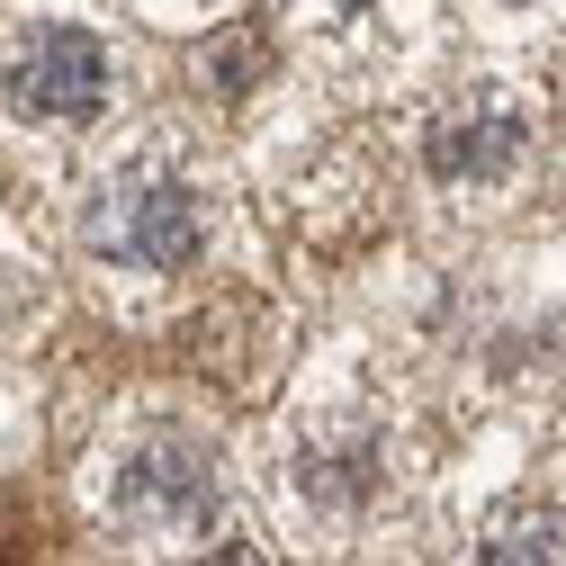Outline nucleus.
Segmentation results:
<instances>
[{"instance_id":"f257e3e1","label":"nucleus","mask_w":566,"mask_h":566,"mask_svg":"<svg viewBox=\"0 0 566 566\" xmlns=\"http://www.w3.org/2000/svg\"><path fill=\"white\" fill-rule=\"evenodd\" d=\"M73 243H82V261L99 279H117V289H180L189 270L217 261V189H207L180 154L145 145V154L108 163L82 189Z\"/></svg>"},{"instance_id":"f03ea898","label":"nucleus","mask_w":566,"mask_h":566,"mask_svg":"<svg viewBox=\"0 0 566 566\" xmlns=\"http://www.w3.org/2000/svg\"><path fill=\"white\" fill-rule=\"evenodd\" d=\"M91 513L126 548L189 557L226 522V459L189 422H126V432L91 459Z\"/></svg>"},{"instance_id":"7ed1b4c3","label":"nucleus","mask_w":566,"mask_h":566,"mask_svg":"<svg viewBox=\"0 0 566 566\" xmlns=\"http://www.w3.org/2000/svg\"><path fill=\"white\" fill-rule=\"evenodd\" d=\"M396 494V441L378 422V396H342L324 387L306 413H297V450H289V504L324 531H350L369 522Z\"/></svg>"},{"instance_id":"20e7f679","label":"nucleus","mask_w":566,"mask_h":566,"mask_svg":"<svg viewBox=\"0 0 566 566\" xmlns=\"http://www.w3.org/2000/svg\"><path fill=\"white\" fill-rule=\"evenodd\" d=\"M531 145H539L531 99L476 82V91H450L422 117V180L450 189V198H504L531 171Z\"/></svg>"},{"instance_id":"39448f33","label":"nucleus","mask_w":566,"mask_h":566,"mask_svg":"<svg viewBox=\"0 0 566 566\" xmlns=\"http://www.w3.org/2000/svg\"><path fill=\"white\" fill-rule=\"evenodd\" d=\"M0 99L19 126H91L108 108V45L91 28H28L10 45Z\"/></svg>"},{"instance_id":"423d86ee","label":"nucleus","mask_w":566,"mask_h":566,"mask_svg":"<svg viewBox=\"0 0 566 566\" xmlns=\"http://www.w3.org/2000/svg\"><path fill=\"white\" fill-rule=\"evenodd\" d=\"M468 566H566V504L557 494H494L468 531Z\"/></svg>"},{"instance_id":"0eeeda50","label":"nucleus","mask_w":566,"mask_h":566,"mask_svg":"<svg viewBox=\"0 0 566 566\" xmlns=\"http://www.w3.org/2000/svg\"><path fill=\"white\" fill-rule=\"evenodd\" d=\"M261 63H270V28H261V19H234V28L207 36L198 73L217 82V91H252V82H261Z\"/></svg>"},{"instance_id":"6e6552de","label":"nucleus","mask_w":566,"mask_h":566,"mask_svg":"<svg viewBox=\"0 0 566 566\" xmlns=\"http://www.w3.org/2000/svg\"><path fill=\"white\" fill-rule=\"evenodd\" d=\"M180 566H270V557H261L252 539H207V548H189Z\"/></svg>"},{"instance_id":"1a4fd4ad","label":"nucleus","mask_w":566,"mask_h":566,"mask_svg":"<svg viewBox=\"0 0 566 566\" xmlns=\"http://www.w3.org/2000/svg\"><path fill=\"white\" fill-rule=\"evenodd\" d=\"M306 10H360V0H306Z\"/></svg>"}]
</instances>
